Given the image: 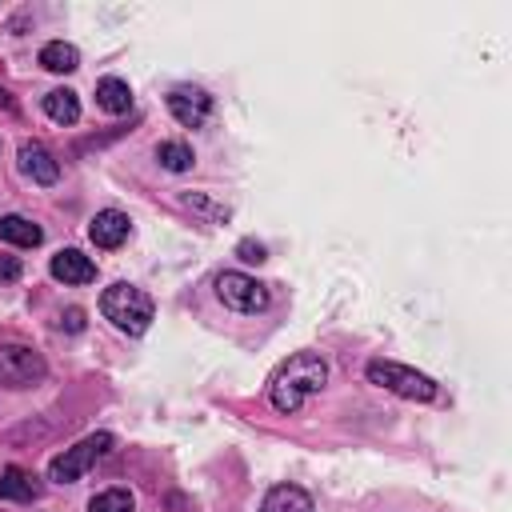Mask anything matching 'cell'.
<instances>
[{
    "label": "cell",
    "instance_id": "1",
    "mask_svg": "<svg viewBox=\"0 0 512 512\" xmlns=\"http://www.w3.org/2000/svg\"><path fill=\"white\" fill-rule=\"evenodd\" d=\"M328 384V364H324V356H316V352H296V356H288L276 372H272V380H268V404L276 408V412H296L308 396H316L320 388Z\"/></svg>",
    "mask_w": 512,
    "mask_h": 512
},
{
    "label": "cell",
    "instance_id": "2",
    "mask_svg": "<svg viewBox=\"0 0 512 512\" xmlns=\"http://www.w3.org/2000/svg\"><path fill=\"white\" fill-rule=\"evenodd\" d=\"M100 312H104V320H112L120 332H128V336H144V332L152 328L156 304H152V296H148L144 288L116 280L112 288H104V296H100Z\"/></svg>",
    "mask_w": 512,
    "mask_h": 512
},
{
    "label": "cell",
    "instance_id": "3",
    "mask_svg": "<svg viewBox=\"0 0 512 512\" xmlns=\"http://www.w3.org/2000/svg\"><path fill=\"white\" fill-rule=\"evenodd\" d=\"M364 376H368L376 388H388V392H396V396H404V400H420V404L436 400V392H440L432 376H424V372H416V368H408V364H396V360H368Z\"/></svg>",
    "mask_w": 512,
    "mask_h": 512
},
{
    "label": "cell",
    "instance_id": "4",
    "mask_svg": "<svg viewBox=\"0 0 512 512\" xmlns=\"http://www.w3.org/2000/svg\"><path fill=\"white\" fill-rule=\"evenodd\" d=\"M112 448H116V436H112V432H92V436L76 440L72 448H64L60 456H52L48 480H56V484H76V480H80L96 460H104Z\"/></svg>",
    "mask_w": 512,
    "mask_h": 512
},
{
    "label": "cell",
    "instance_id": "5",
    "mask_svg": "<svg viewBox=\"0 0 512 512\" xmlns=\"http://www.w3.org/2000/svg\"><path fill=\"white\" fill-rule=\"evenodd\" d=\"M216 296H220V304H224V308L244 312V316L264 312V308H268V300H272L268 284H260V280H256V276H248V272H220V276H216Z\"/></svg>",
    "mask_w": 512,
    "mask_h": 512
},
{
    "label": "cell",
    "instance_id": "6",
    "mask_svg": "<svg viewBox=\"0 0 512 512\" xmlns=\"http://www.w3.org/2000/svg\"><path fill=\"white\" fill-rule=\"evenodd\" d=\"M48 376V364L40 352L24 344H0V388H32Z\"/></svg>",
    "mask_w": 512,
    "mask_h": 512
},
{
    "label": "cell",
    "instance_id": "7",
    "mask_svg": "<svg viewBox=\"0 0 512 512\" xmlns=\"http://www.w3.org/2000/svg\"><path fill=\"white\" fill-rule=\"evenodd\" d=\"M168 112L184 128H200L212 116V96L204 88H172L168 92Z\"/></svg>",
    "mask_w": 512,
    "mask_h": 512
},
{
    "label": "cell",
    "instance_id": "8",
    "mask_svg": "<svg viewBox=\"0 0 512 512\" xmlns=\"http://www.w3.org/2000/svg\"><path fill=\"white\" fill-rule=\"evenodd\" d=\"M128 232H132V220H128L120 208H104V212H96L92 224H88V236H92L96 248H120V244L128 240Z\"/></svg>",
    "mask_w": 512,
    "mask_h": 512
},
{
    "label": "cell",
    "instance_id": "9",
    "mask_svg": "<svg viewBox=\"0 0 512 512\" xmlns=\"http://www.w3.org/2000/svg\"><path fill=\"white\" fill-rule=\"evenodd\" d=\"M20 172H24L32 184H56L60 164H56V156H52L44 144L24 140V144H20Z\"/></svg>",
    "mask_w": 512,
    "mask_h": 512
},
{
    "label": "cell",
    "instance_id": "10",
    "mask_svg": "<svg viewBox=\"0 0 512 512\" xmlns=\"http://www.w3.org/2000/svg\"><path fill=\"white\" fill-rule=\"evenodd\" d=\"M48 268H52V276H56L60 284H92V280H96V264H92V256H84L80 248H60Z\"/></svg>",
    "mask_w": 512,
    "mask_h": 512
},
{
    "label": "cell",
    "instance_id": "11",
    "mask_svg": "<svg viewBox=\"0 0 512 512\" xmlns=\"http://www.w3.org/2000/svg\"><path fill=\"white\" fill-rule=\"evenodd\" d=\"M40 496V480L28 472V468H20V464H8L4 472H0V500H36Z\"/></svg>",
    "mask_w": 512,
    "mask_h": 512
},
{
    "label": "cell",
    "instance_id": "12",
    "mask_svg": "<svg viewBox=\"0 0 512 512\" xmlns=\"http://www.w3.org/2000/svg\"><path fill=\"white\" fill-rule=\"evenodd\" d=\"M260 512H312V496L300 484H276L268 488Z\"/></svg>",
    "mask_w": 512,
    "mask_h": 512
},
{
    "label": "cell",
    "instance_id": "13",
    "mask_svg": "<svg viewBox=\"0 0 512 512\" xmlns=\"http://www.w3.org/2000/svg\"><path fill=\"white\" fill-rule=\"evenodd\" d=\"M0 240H4V244H16V248H36V244L44 240V232H40V224H32L28 216L12 212V216H0Z\"/></svg>",
    "mask_w": 512,
    "mask_h": 512
},
{
    "label": "cell",
    "instance_id": "14",
    "mask_svg": "<svg viewBox=\"0 0 512 512\" xmlns=\"http://www.w3.org/2000/svg\"><path fill=\"white\" fill-rule=\"evenodd\" d=\"M96 104H100L104 112L120 116V112H128V108H132V88H128L120 76H104V80L96 84Z\"/></svg>",
    "mask_w": 512,
    "mask_h": 512
},
{
    "label": "cell",
    "instance_id": "15",
    "mask_svg": "<svg viewBox=\"0 0 512 512\" xmlns=\"http://www.w3.org/2000/svg\"><path fill=\"white\" fill-rule=\"evenodd\" d=\"M44 112L56 120V124H76L80 120V96L72 88H52L44 96Z\"/></svg>",
    "mask_w": 512,
    "mask_h": 512
},
{
    "label": "cell",
    "instance_id": "16",
    "mask_svg": "<svg viewBox=\"0 0 512 512\" xmlns=\"http://www.w3.org/2000/svg\"><path fill=\"white\" fill-rule=\"evenodd\" d=\"M40 64L48 68V72H76L80 68V52L72 48V44H64V40H48L44 48H40Z\"/></svg>",
    "mask_w": 512,
    "mask_h": 512
},
{
    "label": "cell",
    "instance_id": "17",
    "mask_svg": "<svg viewBox=\"0 0 512 512\" xmlns=\"http://www.w3.org/2000/svg\"><path fill=\"white\" fill-rule=\"evenodd\" d=\"M156 160H160V168H168V172H188V168L196 164V156H192V148H188L184 140H160V144H156Z\"/></svg>",
    "mask_w": 512,
    "mask_h": 512
},
{
    "label": "cell",
    "instance_id": "18",
    "mask_svg": "<svg viewBox=\"0 0 512 512\" xmlns=\"http://www.w3.org/2000/svg\"><path fill=\"white\" fill-rule=\"evenodd\" d=\"M88 512H136V496L128 488H104L88 500Z\"/></svg>",
    "mask_w": 512,
    "mask_h": 512
},
{
    "label": "cell",
    "instance_id": "19",
    "mask_svg": "<svg viewBox=\"0 0 512 512\" xmlns=\"http://www.w3.org/2000/svg\"><path fill=\"white\" fill-rule=\"evenodd\" d=\"M188 208H196V212H204V216H212V220H228V208H220V204H212L208 196H200V192H184L180 196Z\"/></svg>",
    "mask_w": 512,
    "mask_h": 512
},
{
    "label": "cell",
    "instance_id": "20",
    "mask_svg": "<svg viewBox=\"0 0 512 512\" xmlns=\"http://www.w3.org/2000/svg\"><path fill=\"white\" fill-rule=\"evenodd\" d=\"M236 256H240L244 264H260L268 252H264V244H256V240H240V244H236Z\"/></svg>",
    "mask_w": 512,
    "mask_h": 512
},
{
    "label": "cell",
    "instance_id": "21",
    "mask_svg": "<svg viewBox=\"0 0 512 512\" xmlns=\"http://www.w3.org/2000/svg\"><path fill=\"white\" fill-rule=\"evenodd\" d=\"M20 260L16 256H0V280H20Z\"/></svg>",
    "mask_w": 512,
    "mask_h": 512
},
{
    "label": "cell",
    "instance_id": "22",
    "mask_svg": "<svg viewBox=\"0 0 512 512\" xmlns=\"http://www.w3.org/2000/svg\"><path fill=\"white\" fill-rule=\"evenodd\" d=\"M64 324H68V328H72V332H80V328H84V312H80V308H72V312H68V320H64Z\"/></svg>",
    "mask_w": 512,
    "mask_h": 512
},
{
    "label": "cell",
    "instance_id": "23",
    "mask_svg": "<svg viewBox=\"0 0 512 512\" xmlns=\"http://www.w3.org/2000/svg\"><path fill=\"white\" fill-rule=\"evenodd\" d=\"M12 108H16V100H12V96L0 88V112H12Z\"/></svg>",
    "mask_w": 512,
    "mask_h": 512
}]
</instances>
